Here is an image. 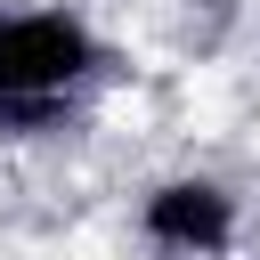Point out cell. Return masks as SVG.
I'll list each match as a JSON object with an SVG mask.
<instances>
[{
	"label": "cell",
	"mask_w": 260,
	"mask_h": 260,
	"mask_svg": "<svg viewBox=\"0 0 260 260\" xmlns=\"http://www.w3.org/2000/svg\"><path fill=\"white\" fill-rule=\"evenodd\" d=\"M106 73H114V49L73 0L0 8V138L65 130Z\"/></svg>",
	"instance_id": "1"
},
{
	"label": "cell",
	"mask_w": 260,
	"mask_h": 260,
	"mask_svg": "<svg viewBox=\"0 0 260 260\" xmlns=\"http://www.w3.org/2000/svg\"><path fill=\"white\" fill-rule=\"evenodd\" d=\"M130 228L162 260H228L244 236V195L219 171H162L154 187H138Z\"/></svg>",
	"instance_id": "2"
}]
</instances>
